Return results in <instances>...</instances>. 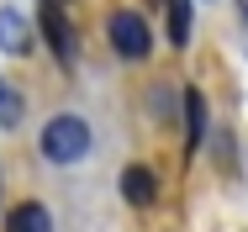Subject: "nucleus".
<instances>
[{
    "mask_svg": "<svg viewBox=\"0 0 248 232\" xmlns=\"http://www.w3.org/2000/svg\"><path fill=\"white\" fill-rule=\"evenodd\" d=\"M90 148H95V132H90V122H85L79 111H58V116L43 122V132H37V153H43L48 164H58V169L85 164Z\"/></svg>",
    "mask_w": 248,
    "mask_h": 232,
    "instance_id": "f257e3e1",
    "label": "nucleus"
},
{
    "mask_svg": "<svg viewBox=\"0 0 248 232\" xmlns=\"http://www.w3.org/2000/svg\"><path fill=\"white\" fill-rule=\"evenodd\" d=\"M106 43H111V53L116 58H127V63H143L153 53V32H148V21H143V11H111L106 16Z\"/></svg>",
    "mask_w": 248,
    "mask_h": 232,
    "instance_id": "f03ea898",
    "label": "nucleus"
},
{
    "mask_svg": "<svg viewBox=\"0 0 248 232\" xmlns=\"http://www.w3.org/2000/svg\"><path fill=\"white\" fill-rule=\"evenodd\" d=\"M37 27H43V37H48L53 58H58L63 69H74V58H79V37H74V21L63 16V5H58V0H43Z\"/></svg>",
    "mask_w": 248,
    "mask_h": 232,
    "instance_id": "7ed1b4c3",
    "label": "nucleus"
},
{
    "mask_svg": "<svg viewBox=\"0 0 248 232\" xmlns=\"http://www.w3.org/2000/svg\"><path fill=\"white\" fill-rule=\"evenodd\" d=\"M122 201L138 206V211H148L153 201H158V174H153L148 164H127L122 169Z\"/></svg>",
    "mask_w": 248,
    "mask_h": 232,
    "instance_id": "20e7f679",
    "label": "nucleus"
},
{
    "mask_svg": "<svg viewBox=\"0 0 248 232\" xmlns=\"http://www.w3.org/2000/svg\"><path fill=\"white\" fill-rule=\"evenodd\" d=\"M0 53H11V58L32 53V21L16 5H0Z\"/></svg>",
    "mask_w": 248,
    "mask_h": 232,
    "instance_id": "39448f33",
    "label": "nucleus"
},
{
    "mask_svg": "<svg viewBox=\"0 0 248 232\" xmlns=\"http://www.w3.org/2000/svg\"><path fill=\"white\" fill-rule=\"evenodd\" d=\"M180 106H185V158H196L206 148V95L190 85V90H180Z\"/></svg>",
    "mask_w": 248,
    "mask_h": 232,
    "instance_id": "423d86ee",
    "label": "nucleus"
},
{
    "mask_svg": "<svg viewBox=\"0 0 248 232\" xmlns=\"http://www.w3.org/2000/svg\"><path fill=\"white\" fill-rule=\"evenodd\" d=\"M5 232H53V211L43 201H21V206H11Z\"/></svg>",
    "mask_w": 248,
    "mask_h": 232,
    "instance_id": "0eeeda50",
    "label": "nucleus"
},
{
    "mask_svg": "<svg viewBox=\"0 0 248 232\" xmlns=\"http://www.w3.org/2000/svg\"><path fill=\"white\" fill-rule=\"evenodd\" d=\"M169 5V43L185 47L190 43V0H164Z\"/></svg>",
    "mask_w": 248,
    "mask_h": 232,
    "instance_id": "6e6552de",
    "label": "nucleus"
},
{
    "mask_svg": "<svg viewBox=\"0 0 248 232\" xmlns=\"http://www.w3.org/2000/svg\"><path fill=\"white\" fill-rule=\"evenodd\" d=\"M16 122H21V95H16L11 85H5V79H0V127L11 132Z\"/></svg>",
    "mask_w": 248,
    "mask_h": 232,
    "instance_id": "1a4fd4ad",
    "label": "nucleus"
},
{
    "mask_svg": "<svg viewBox=\"0 0 248 232\" xmlns=\"http://www.w3.org/2000/svg\"><path fill=\"white\" fill-rule=\"evenodd\" d=\"M153 116H164V122L174 116V95L169 90H153Z\"/></svg>",
    "mask_w": 248,
    "mask_h": 232,
    "instance_id": "9d476101",
    "label": "nucleus"
}]
</instances>
